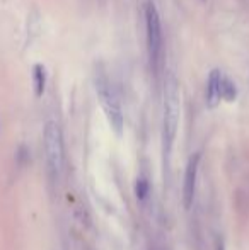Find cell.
Returning <instances> with one entry per match:
<instances>
[{
	"instance_id": "5b68a950",
	"label": "cell",
	"mask_w": 249,
	"mask_h": 250,
	"mask_svg": "<svg viewBox=\"0 0 249 250\" xmlns=\"http://www.w3.org/2000/svg\"><path fill=\"white\" fill-rule=\"evenodd\" d=\"M198 164H200V153H195L189 158L184 172V182H183V204L186 209H189L195 199L196 192V177H198Z\"/></svg>"
},
{
	"instance_id": "30bf717a",
	"label": "cell",
	"mask_w": 249,
	"mask_h": 250,
	"mask_svg": "<svg viewBox=\"0 0 249 250\" xmlns=\"http://www.w3.org/2000/svg\"><path fill=\"white\" fill-rule=\"evenodd\" d=\"M217 250H226V249H224L222 244H219V245H217Z\"/></svg>"
},
{
	"instance_id": "6da1fadb",
	"label": "cell",
	"mask_w": 249,
	"mask_h": 250,
	"mask_svg": "<svg viewBox=\"0 0 249 250\" xmlns=\"http://www.w3.org/2000/svg\"><path fill=\"white\" fill-rule=\"evenodd\" d=\"M180 83L173 72L166 73V82H164V143L169 150L173 145L180 125Z\"/></svg>"
},
{
	"instance_id": "3957f363",
	"label": "cell",
	"mask_w": 249,
	"mask_h": 250,
	"mask_svg": "<svg viewBox=\"0 0 249 250\" xmlns=\"http://www.w3.org/2000/svg\"><path fill=\"white\" fill-rule=\"evenodd\" d=\"M145 24H147V46H149L150 66L154 72H159L160 60H162V26L160 17L152 0L145 3Z\"/></svg>"
},
{
	"instance_id": "52a82bcc",
	"label": "cell",
	"mask_w": 249,
	"mask_h": 250,
	"mask_svg": "<svg viewBox=\"0 0 249 250\" xmlns=\"http://www.w3.org/2000/svg\"><path fill=\"white\" fill-rule=\"evenodd\" d=\"M220 96H222V99H226L229 102L237 97L236 83H234L227 75H224V73H222V77H220Z\"/></svg>"
},
{
	"instance_id": "277c9868",
	"label": "cell",
	"mask_w": 249,
	"mask_h": 250,
	"mask_svg": "<svg viewBox=\"0 0 249 250\" xmlns=\"http://www.w3.org/2000/svg\"><path fill=\"white\" fill-rule=\"evenodd\" d=\"M45 138V153H46L48 167L53 174H60L65 160V150H63V136L60 126L55 121H48L43 131Z\"/></svg>"
},
{
	"instance_id": "8992f818",
	"label": "cell",
	"mask_w": 249,
	"mask_h": 250,
	"mask_svg": "<svg viewBox=\"0 0 249 250\" xmlns=\"http://www.w3.org/2000/svg\"><path fill=\"white\" fill-rule=\"evenodd\" d=\"M220 77H222V72L219 70H212L208 75V85H206V104L210 107H215L217 104L222 99L220 96Z\"/></svg>"
},
{
	"instance_id": "9c48e42d",
	"label": "cell",
	"mask_w": 249,
	"mask_h": 250,
	"mask_svg": "<svg viewBox=\"0 0 249 250\" xmlns=\"http://www.w3.org/2000/svg\"><path fill=\"white\" fill-rule=\"evenodd\" d=\"M135 192H136V198L140 201H143L147 198V194H149V184H147L145 179H138V182H136V188H135Z\"/></svg>"
},
{
	"instance_id": "7a4b0ae2",
	"label": "cell",
	"mask_w": 249,
	"mask_h": 250,
	"mask_svg": "<svg viewBox=\"0 0 249 250\" xmlns=\"http://www.w3.org/2000/svg\"><path fill=\"white\" fill-rule=\"evenodd\" d=\"M94 83H96L97 96H99L103 109L108 116V121H110L111 126H113L114 131L120 135L121 129H123V112H121L120 99H118L116 92H114L113 85H111L110 79H108L103 66H97L96 77H94Z\"/></svg>"
},
{
	"instance_id": "ba28073f",
	"label": "cell",
	"mask_w": 249,
	"mask_h": 250,
	"mask_svg": "<svg viewBox=\"0 0 249 250\" xmlns=\"http://www.w3.org/2000/svg\"><path fill=\"white\" fill-rule=\"evenodd\" d=\"M45 83H46V72L41 65L34 66V90H36V96H43L45 92Z\"/></svg>"
}]
</instances>
